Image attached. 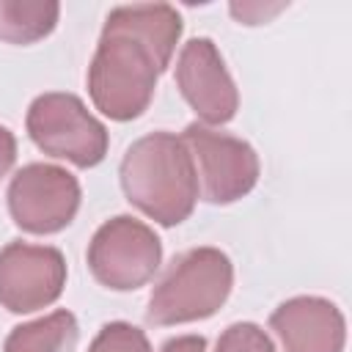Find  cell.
I'll return each mask as SVG.
<instances>
[{"mask_svg": "<svg viewBox=\"0 0 352 352\" xmlns=\"http://www.w3.org/2000/svg\"><path fill=\"white\" fill-rule=\"evenodd\" d=\"M179 36L182 16L165 3L110 11L88 72L94 104L116 121L140 116L151 102L157 77L168 66Z\"/></svg>", "mask_w": 352, "mask_h": 352, "instance_id": "1", "label": "cell"}, {"mask_svg": "<svg viewBox=\"0 0 352 352\" xmlns=\"http://www.w3.org/2000/svg\"><path fill=\"white\" fill-rule=\"evenodd\" d=\"M121 187L151 220L182 223L198 198V173L187 143L168 132L140 138L121 162Z\"/></svg>", "mask_w": 352, "mask_h": 352, "instance_id": "2", "label": "cell"}, {"mask_svg": "<svg viewBox=\"0 0 352 352\" xmlns=\"http://www.w3.org/2000/svg\"><path fill=\"white\" fill-rule=\"evenodd\" d=\"M234 270L226 253L214 248H195L179 256L148 300V322L179 324L212 316L228 297Z\"/></svg>", "mask_w": 352, "mask_h": 352, "instance_id": "3", "label": "cell"}, {"mask_svg": "<svg viewBox=\"0 0 352 352\" xmlns=\"http://www.w3.org/2000/svg\"><path fill=\"white\" fill-rule=\"evenodd\" d=\"M28 132L38 148L80 168L96 165L107 151L104 126L72 94H44L28 110Z\"/></svg>", "mask_w": 352, "mask_h": 352, "instance_id": "4", "label": "cell"}, {"mask_svg": "<svg viewBox=\"0 0 352 352\" xmlns=\"http://www.w3.org/2000/svg\"><path fill=\"white\" fill-rule=\"evenodd\" d=\"M162 248L157 234L135 220V217H116L104 223L88 248V264L99 283L126 292L143 286L160 267Z\"/></svg>", "mask_w": 352, "mask_h": 352, "instance_id": "5", "label": "cell"}, {"mask_svg": "<svg viewBox=\"0 0 352 352\" xmlns=\"http://www.w3.org/2000/svg\"><path fill=\"white\" fill-rule=\"evenodd\" d=\"M182 140L190 148L206 201L231 204L253 190L258 179V157L245 140L214 132L204 124H190Z\"/></svg>", "mask_w": 352, "mask_h": 352, "instance_id": "6", "label": "cell"}, {"mask_svg": "<svg viewBox=\"0 0 352 352\" xmlns=\"http://www.w3.org/2000/svg\"><path fill=\"white\" fill-rule=\"evenodd\" d=\"M80 206V184L55 165H28L8 187V209L19 228L52 234L72 223Z\"/></svg>", "mask_w": 352, "mask_h": 352, "instance_id": "7", "label": "cell"}, {"mask_svg": "<svg viewBox=\"0 0 352 352\" xmlns=\"http://www.w3.org/2000/svg\"><path fill=\"white\" fill-rule=\"evenodd\" d=\"M63 280L66 264L55 248L11 242L0 250V302L14 314L55 302Z\"/></svg>", "mask_w": 352, "mask_h": 352, "instance_id": "8", "label": "cell"}, {"mask_svg": "<svg viewBox=\"0 0 352 352\" xmlns=\"http://www.w3.org/2000/svg\"><path fill=\"white\" fill-rule=\"evenodd\" d=\"M176 82L190 107L206 124H226L234 118L239 96L209 38H192L184 44L176 63Z\"/></svg>", "mask_w": 352, "mask_h": 352, "instance_id": "9", "label": "cell"}, {"mask_svg": "<svg viewBox=\"0 0 352 352\" xmlns=\"http://www.w3.org/2000/svg\"><path fill=\"white\" fill-rule=\"evenodd\" d=\"M270 327L283 344V352H341L344 316L322 297H294L275 308Z\"/></svg>", "mask_w": 352, "mask_h": 352, "instance_id": "10", "label": "cell"}, {"mask_svg": "<svg viewBox=\"0 0 352 352\" xmlns=\"http://www.w3.org/2000/svg\"><path fill=\"white\" fill-rule=\"evenodd\" d=\"M77 338V319L69 311H55L44 319L14 327L6 338V352H74Z\"/></svg>", "mask_w": 352, "mask_h": 352, "instance_id": "11", "label": "cell"}, {"mask_svg": "<svg viewBox=\"0 0 352 352\" xmlns=\"http://www.w3.org/2000/svg\"><path fill=\"white\" fill-rule=\"evenodd\" d=\"M58 11V3L0 0V38L11 44H30L55 28Z\"/></svg>", "mask_w": 352, "mask_h": 352, "instance_id": "12", "label": "cell"}, {"mask_svg": "<svg viewBox=\"0 0 352 352\" xmlns=\"http://www.w3.org/2000/svg\"><path fill=\"white\" fill-rule=\"evenodd\" d=\"M88 352H151L143 330L126 324V322H113L99 330Z\"/></svg>", "mask_w": 352, "mask_h": 352, "instance_id": "13", "label": "cell"}, {"mask_svg": "<svg viewBox=\"0 0 352 352\" xmlns=\"http://www.w3.org/2000/svg\"><path fill=\"white\" fill-rule=\"evenodd\" d=\"M217 352H275V349L261 327L242 322V324H231L220 336Z\"/></svg>", "mask_w": 352, "mask_h": 352, "instance_id": "14", "label": "cell"}, {"mask_svg": "<svg viewBox=\"0 0 352 352\" xmlns=\"http://www.w3.org/2000/svg\"><path fill=\"white\" fill-rule=\"evenodd\" d=\"M283 6H261V3H256V6H250V3H234L231 6V14L236 16V19H242V22H248V25H258V22H264V19H270L272 14H278Z\"/></svg>", "mask_w": 352, "mask_h": 352, "instance_id": "15", "label": "cell"}, {"mask_svg": "<svg viewBox=\"0 0 352 352\" xmlns=\"http://www.w3.org/2000/svg\"><path fill=\"white\" fill-rule=\"evenodd\" d=\"M14 157H16V140L6 126H0V179L14 165Z\"/></svg>", "mask_w": 352, "mask_h": 352, "instance_id": "16", "label": "cell"}, {"mask_svg": "<svg viewBox=\"0 0 352 352\" xmlns=\"http://www.w3.org/2000/svg\"><path fill=\"white\" fill-rule=\"evenodd\" d=\"M204 349H206V341L198 336H182L162 346V352H204Z\"/></svg>", "mask_w": 352, "mask_h": 352, "instance_id": "17", "label": "cell"}]
</instances>
